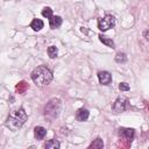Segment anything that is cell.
<instances>
[{"label":"cell","mask_w":149,"mask_h":149,"mask_svg":"<svg viewBox=\"0 0 149 149\" xmlns=\"http://www.w3.org/2000/svg\"><path fill=\"white\" fill-rule=\"evenodd\" d=\"M42 15H43L44 17L50 19V17L52 16V9H51L50 7H45V8H43V10H42Z\"/></svg>","instance_id":"obj_18"},{"label":"cell","mask_w":149,"mask_h":149,"mask_svg":"<svg viewBox=\"0 0 149 149\" xmlns=\"http://www.w3.org/2000/svg\"><path fill=\"white\" fill-rule=\"evenodd\" d=\"M49 24H50V27L52 28V29H56V28H58L61 24H62V17L61 16H58V15H52L50 19H49Z\"/></svg>","instance_id":"obj_10"},{"label":"cell","mask_w":149,"mask_h":149,"mask_svg":"<svg viewBox=\"0 0 149 149\" xmlns=\"http://www.w3.org/2000/svg\"><path fill=\"white\" fill-rule=\"evenodd\" d=\"M27 88H28V84L26 83V81H20L16 86H15V90L19 92V93H24L26 91H27Z\"/></svg>","instance_id":"obj_14"},{"label":"cell","mask_w":149,"mask_h":149,"mask_svg":"<svg viewBox=\"0 0 149 149\" xmlns=\"http://www.w3.org/2000/svg\"><path fill=\"white\" fill-rule=\"evenodd\" d=\"M44 148H48V149H57V148H59V142L56 141V140H49V141L45 142Z\"/></svg>","instance_id":"obj_12"},{"label":"cell","mask_w":149,"mask_h":149,"mask_svg":"<svg viewBox=\"0 0 149 149\" xmlns=\"http://www.w3.org/2000/svg\"><path fill=\"white\" fill-rule=\"evenodd\" d=\"M114 24H115V19L113 15H109V14L98 20V28L101 31H106L109 28H113Z\"/></svg>","instance_id":"obj_4"},{"label":"cell","mask_w":149,"mask_h":149,"mask_svg":"<svg viewBox=\"0 0 149 149\" xmlns=\"http://www.w3.org/2000/svg\"><path fill=\"white\" fill-rule=\"evenodd\" d=\"M34 135H35V137L37 140H42L47 135V129L44 127H42V126H37L34 129Z\"/></svg>","instance_id":"obj_9"},{"label":"cell","mask_w":149,"mask_h":149,"mask_svg":"<svg viewBox=\"0 0 149 149\" xmlns=\"http://www.w3.org/2000/svg\"><path fill=\"white\" fill-rule=\"evenodd\" d=\"M61 109H62V101L57 98H54L47 104L44 108V116L48 120H54L59 115Z\"/></svg>","instance_id":"obj_3"},{"label":"cell","mask_w":149,"mask_h":149,"mask_svg":"<svg viewBox=\"0 0 149 149\" xmlns=\"http://www.w3.org/2000/svg\"><path fill=\"white\" fill-rule=\"evenodd\" d=\"M115 62H116V63H126V62H127L126 55H125L123 52L116 54V56H115Z\"/></svg>","instance_id":"obj_17"},{"label":"cell","mask_w":149,"mask_h":149,"mask_svg":"<svg viewBox=\"0 0 149 149\" xmlns=\"http://www.w3.org/2000/svg\"><path fill=\"white\" fill-rule=\"evenodd\" d=\"M26 120H27V114L23 111V108L15 109L9 113V115L6 120V126L10 130H17L19 128L22 127V125L26 122Z\"/></svg>","instance_id":"obj_2"},{"label":"cell","mask_w":149,"mask_h":149,"mask_svg":"<svg viewBox=\"0 0 149 149\" xmlns=\"http://www.w3.org/2000/svg\"><path fill=\"white\" fill-rule=\"evenodd\" d=\"M112 108H113V111H114L115 113L123 112V111H126V109L129 108V100H128L126 97H119V98L114 101Z\"/></svg>","instance_id":"obj_5"},{"label":"cell","mask_w":149,"mask_h":149,"mask_svg":"<svg viewBox=\"0 0 149 149\" xmlns=\"http://www.w3.org/2000/svg\"><path fill=\"white\" fill-rule=\"evenodd\" d=\"M104 147V142L101 139H95L91 144H90V148H94V149H101Z\"/></svg>","instance_id":"obj_15"},{"label":"cell","mask_w":149,"mask_h":149,"mask_svg":"<svg viewBox=\"0 0 149 149\" xmlns=\"http://www.w3.org/2000/svg\"><path fill=\"white\" fill-rule=\"evenodd\" d=\"M98 78H99V83L102 84V85H108L112 81V76L107 71H100V72H98Z\"/></svg>","instance_id":"obj_6"},{"label":"cell","mask_w":149,"mask_h":149,"mask_svg":"<svg viewBox=\"0 0 149 149\" xmlns=\"http://www.w3.org/2000/svg\"><path fill=\"white\" fill-rule=\"evenodd\" d=\"M88 115H90V113H88L87 109L80 108V109H78L77 113H76V119H77L78 121H86L87 118H88Z\"/></svg>","instance_id":"obj_8"},{"label":"cell","mask_w":149,"mask_h":149,"mask_svg":"<svg viewBox=\"0 0 149 149\" xmlns=\"http://www.w3.org/2000/svg\"><path fill=\"white\" fill-rule=\"evenodd\" d=\"M31 79L36 85L44 86L52 80V72L47 66L40 65L36 69H34V71L31 72Z\"/></svg>","instance_id":"obj_1"},{"label":"cell","mask_w":149,"mask_h":149,"mask_svg":"<svg viewBox=\"0 0 149 149\" xmlns=\"http://www.w3.org/2000/svg\"><path fill=\"white\" fill-rule=\"evenodd\" d=\"M119 135L122 139L132 142V139L134 137V129H132V128H121L119 130Z\"/></svg>","instance_id":"obj_7"},{"label":"cell","mask_w":149,"mask_h":149,"mask_svg":"<svg viewBox=\"0 0 149 149\" xmlns=\"http://www.w3.org/2000/svg\"><path fill=\"white\" fill-rule=\"evenodd\" d=\"M57 54H58V50H57V48H56L55 45H50V47L48 48V55H49L50 58L57 57Z\"/></svg>","instance_id":"obj_16"},{"label":"cell","mask_w":149,"mask_h":149,"mask_svg":"<svg viewBox=\"0 0 149 149\" xmlns=\"http://www.w3.org/2000/svg\"><path fill=\"white\" fill-rule=\"evenodd\" d=\"M43 26H44V23H43V21L40 20V19H34V20L31 21V23H30V27H31L34 30H36V31L41 30V29L43 28Z\"/></svg>","instance_id":"obj_11"},{"label":"cell","mask_w":149,"mask_h":149,"mask_svg":"<svg viewBox=\"0 0 149 149\" xmlns=\"http://www.w3.org/2000/svg\"><path fill=\"white\" fill-rule=\"evenodd\" d=\"M99 40L105 44V45H107V47H109V48H114V42L111 40V38H108V37H106V36H104V35H99Z\"/></svg>","instance_id":"obj_13"},{"label":"cell","mask_w":149,"mask_h":149,"mask_svg":"<svg viewBox=\"0 0 149 149\" xmlns=\"http://www.w3.org/2000/svg\"><path fill=\"white\" fill-rule=\"evenodd\" d=\"M119 88H120L121 91H128V90H129V85H128L127 83H121V84L119 85Z\"/></svg>","instance_id":"obj_19"}]
</instances>
